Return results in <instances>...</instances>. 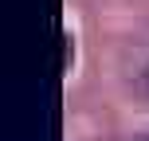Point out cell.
Segmentation results:
<instances>
[{
    "instance_id": "1",
    "label": "cell",
    "mask_w": 149,
    "mask_h": 141,
    "mask_svg": "<svg viewBox=\"0 0 149 141\" xmlns=\"http://www.w3.org/2000/svg\"><path fill=\"white\" fill-rule=\"evenodd\" d=\"M145 86H149V71H145Z\"/></svg>"
}]
</instances>
